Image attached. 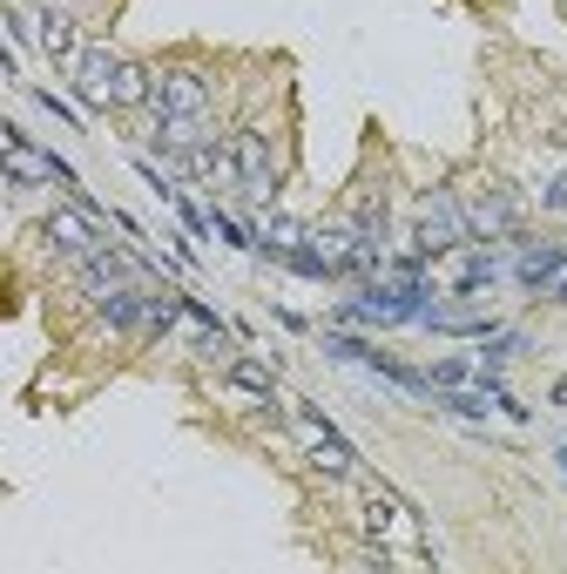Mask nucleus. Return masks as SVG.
Returning <instances> with one entry per match:
<instances>
[{
  "mask_svg": "<svg viewBox=\"0 0 567 574\" xmlns=\"http://www.w3.org/2000/svg\"><path fill=\"white\" fill-rule=\"evenodd\" d=\"M122 61H129V54H115V48H81V54H68V89H74V102H81V109H115V74H122Z\"/></svg>",
  "mask_w": 567,
  "mask_h": 574,
  "instance_id": "7ed1b4c3",
  "label": "nucleus"
},
{
  "mask_svg": "<svg viewBox=\"0 0 567 574\" xmlns=\"http://www.w3.org/2000/svg\"><path fill=\"white\" fill-rule=\"evenodd\" d=\"M385 527H392V501H378V494H372V501H365V534L378 541Z\"/></svg>",
  "mask_w": 567,
  "mask_h": 574,
  "instance_id": "dca6fc26",
  "label": "nucleus"
},
{
  "mask_svg": "<svg viewBox=\"0 0 567 574\" xmlns=\"http://www.w3.org/2000/svg\"><path fill=\"white\" fill-rule=\"evenodd\" d=\"M223 392H236V399H251V405H271V372H264L257 359H236V365L223 372Z\"/></svg>",
  "mask_w": 567,
  "mask_h": 574,
  "instance_id": "9b49d317",
  "label": "nucleus"
},
{
  "mask_svg": "<svg viewBox=\"0 0 567 574\" xmlns=\"http://www.w3.org/2000/svg\"><path fill=\"white\" fill-rule=\"evenodd\" d=\"M304 243V223H291L284 210H264V251L277 258V251H297Z\"/></svg>",
  "mask_w": 567,
  "mask_h": 574,
  "instance_id": "4468645a",
  "label": "nucleus"
},
{
  "mask_svg": "<svg viewBox=\"0 0 567 574\" xmlns=\"http://www.w3.org/2000/svg\"><path fill=\"white\" fill-rule=\"evenodd\" d=\"M560 466H567V446H560Z\"/></svg>",
  "mask_w": 567,
  "mask_h": 574,
  "instance_id": "a211bd4d",
  "label": "nucleus"
},
{
  "mask_svg": "<svg viewBox=\"0 0 567 574\" xmlns=\"http://www.w3.org/2000/svg\"><path fill=\"white\" fill-rule=\"evenodd\" d=\"M514 223H520V197L514 190H494L486 203H466V230L486 243V236H514Z\"/></svg>",
  "mask_w": 567,
  "mask_h": 574,
  "instance_id": "0eeeda50",
  "label": "nucleus"
},
{
  "mask_svg": "<svg viewBox=\"0 0 567 574\" xmlns=\"http://www.w3.org/2000/svg\"><path fill=\"white\" fill-rule=\"evenodd\" d=\"M560 264H567V251H554V243H540V251H520V264H514V278H520V284L534 291V284H547V278H554Z\"/></svg>",
  "mask_w": 567,
  "mask_h": 574,
  "instance_id": "ddd939ff",
  "label": "nucleus"
},
{
  "mask_svg": "<svg viewBox=\"0 0 567 574\" xmlns=\"http://www.w3.org/2000/svg\"><path fill=\"white\" fill-rule=\"evenodd\" d=\"M162 115H210V81L196 68H170L162 74V89H155Z\"/></svg>",
  "mask_w": 567,
  "mask_h": 574,
  "instance_id": "423d86ee",
  "label": "nucleus"
},
{
  "mask_svg": "<svg viewBox=\"0 0 567 574\" xmlns=\"http://www.w3.org/2000/svg\"><path fill=\"white\" fill-rule=\"evenodd\" d=\"M500 278V258H486V251H473L466 264H459V278H453V291L466 298V291H486V284H494Z\"/></svg>",
  "mask_w": 567,
  "mask_h": 574,
  "instance_id": "2eb2a0df",
  "label": "nucleus"
},
{
  "mask_svg": "<svg viewBox=\"0 0 567 574\" xmlns=\"http://www.w3.org/2000/svg\"><path fill=\"white\" fill-rule=\"evenodd\" d=\"M304 460H311L317 473H358V453H352V440H345V433H332V426H317V433L304 440Z\"/></svg>",
  "mask_w": 567,
  "mask_h": 574,
  "instance_id": "6e6552de",
  "label": "nucleus"
},
{
  "mask_svg": "<svg viewBox=\"0 0 567 574\" xmlns=\"http://www.w3.org/2000/svg\"><path fill=\"white\" fill-rule=\"evenodd\" d=\"M102 223H109V216H102L95 203H74V210H48V216H41V236L54 243L61 258H89V251H102V243H109Z\"/></svg>",
  "mask_w": 567,
  "mask_h": 574,
  "instance_id": "39448f33",
  "label": "nucleus"
},
{
  "mask_svg": "<svg viewBox=\"0 0 567 574\" xmlns=\"http://www.w3.org/2000/svg\"><path fill=\"white\" fill-rule=\"evenodd\" d=\"M155 89H162V81H155L142 61H122V74H115V109H142Z\"/></svg>",
  "mask_w": 567,
  "mask_h": 574,
  "instance_id": "f8f14e48",
  "label": "nucleus"
},
{
  "mask_svg": "<svg viewBox=\"0 0 567 574\" xmlns=\"http://www.w3.org/2000/svg\"><path fill=\"white\" fill-rule=\"evenodd\" d=\"M230 183L243 190V203L271 210V197H277V170H271V142H264L257 129H243V135L230 142Z\"/></svg>",
  "mask_w": 567,
  "mask_h": 574,
  "instance_id": "f03ea898",
  "label": "nucleus"
},
{
  "mask_svg": "<svg viewBox=\"0 0 567 574\" xmlns=\"http://www.w3.org/2000/svg\"><path fill=\"white\" fill-rule=\"evenodd\" d=\"M540 203H554V210H567V162L547 177V190H540Z\"/></svg>",
  "mask_w": 567,
  "mask_h": 574,
  "instance_id": "f3484780",
  "label": "nucleus"
},
{
  "mask_svg": "<svg viewBox=\"0 0 567 574\" xmlns=\"http://www.w3.org/2000/svg\"><path fill=\"white\" fill-rule=\"evenodd\" d=\"M81 264V291L89 298H115V291H135V284H149L155 271H149V258H135V251H89V258H74Z\"/></svg>",
  "mask_w": 567,
  "mask_h": 574,
  "instance_id": "20e7f679",
  "label": "nucleus"
},
{
  "mask_svg": "<svg viewBox=\"0 0 567 574\" xmlns=\"http://www.w3.org/2000/svg\"><path fill=\"white\" fill-rule=\"evenodd\" d=\"M473 230H466V203L453 197V190H439V197H426L419 210H413V251L419 258H446V251H459Z\"/></svg>",
  "mask_w": 567,
  "mask_h": 574,
  "instance_id": "f257e3e1",
  "label": "nucleus"
},
{
  "mask_svg": "<svg viewBox=\"0 0 567 574\" xmlns=\"http://www.w3.org/2000/svg\"><path fill=\"white\" fill-rule=\"evenodd\" d=\"M41 48H48V54H81V41H74V8H61V0H48V8H41Z\"/></svg>",
  "mask_w": 567,
  "mask_h": 574,
  "instance_id": "9d476101",
  "label": "nucleus"
},
{
  "mask_svg": "<svg viewBox=\"0 0 567 574\" xmlns=\"http://www.w3.org/2000/svg\"><path fill=\"white\" fill-rule=\"evenodd\" d=\"M155 142L170 149V155L210 149V115H155Z\"/></svg>",
  "mask_w": 567,
  "mask_h": 574,
  "instance_id": "1a4fd4ad",
  "label": "nucleus"
}]
</instances>
